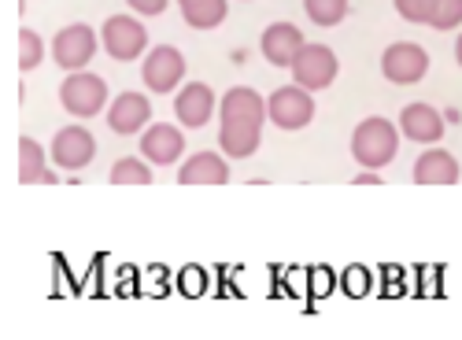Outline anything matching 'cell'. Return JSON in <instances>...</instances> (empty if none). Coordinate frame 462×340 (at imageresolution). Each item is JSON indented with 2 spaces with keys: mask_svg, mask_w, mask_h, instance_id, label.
<instances>
[{
  "mask_svg": "<svg viewBox=\"0 0 462 340\" xmlns=\"http://www.w3.org/2000/svg\"><path fill=\"white\" fill-rule=\"evenodd\" d=\"M144 45H148V33H144V26H141L137 19H130V15H111V19L104 23V49H107L111 60H119V63L137 60V56L144 52Z\"/></svg>",
  "mask_w": 462,
  "mask_h": 340,
  "instance_id": "obj_6",
  "label": "cell"
},
{
  "mask_svg": "<svg viewBox=\"0 0 462 340\" xmlns=\"http://www.w3.org/2000/svg\"><path fill=\"white\" fill-rule=\"evenodd\" d=\"M19 181L33 185V181H45V152L33 137L19 141Z\"/></svg>",
  "mask_w": 462,
  "mask_h": 340,
  "instance_id": "obj_19",
  "label": "cell"
},
{
  "mask_svg": "<svg viewBox=\"0 0 462 340\" xmlns=\"http://www.w3.org/2000/svg\"><path fill=\"white\" fill-rule=\"evenodd\" d=\"M111 181L115 185H148L152 181V170L141 160H119V163L111 167Z\"/></svg>",
  "mask_w": 462,
  "mask_h": 340,
  "instance_id": "obj_21",
  "label": "cell"
},
{
  "mask_svg": "<svg viewBox=\"0 0 462 340\" xmlns=\"http://www.w3.org/2000/svg\"><path fill=\"white\" fill-rule=\"evenodd\" d=\"M266 111H271V123L282 126V130H303L307 123L315 119V100L303 86H285L278 93H271L266 100Z\"/></svg>",
  "mask_w": 462,
  "mask_h": 340,
  "instance_id": "obj_4",
  "label": "cell"
},
{
  "mask_svg": "<svg viewBox=\"0 0 462 340\" xmlns=\"http://www.w3.org/2000/svg\"><path fill=\"white\" fill-rule=\"evenodd\" d=\"M178 181H181V185H226V181H229V167H226L222 156L200 152V156H192V160L178 170Z\"/></svg>",
  "mask_w": 462,
  "mask_h": 340,
  "instance_id": "obj_17",
  "label": "cell"
},
{
  "mask_svg": "<svg viewBox=\"0 0 462 340\" xmlns=\"http://www.w3.org/2000/svg\"><path fill=\"white\" fill-rule=\"evenodd\" d=\"M414 181L418 185H455L458 181L455 156H448L444 148H430V152H421L418 163H414Z\"/></svg>",
  "mask_w": 462,
  "mask_h": 340,
  "instance_id": "obj_16",
  "label": "cell"
},
{
  "mask_svg": "<svg viewBox=\"0 0 462 340\" xmlns=\"http://www.w3.org/2000/svg\"><path fill=\"white\" fill-rule=\"evenodd\" d=\"M126 5H130L134 12H141V15H160V12L167 8V0H126Z\"/></svg>",
  "mask_w": 462,
  "mask_h": 340,
  "instance_id": "obj_25",
  "label": "cell"
},
{
  "mask_svg": "<svg viewBox=\"0 0 462 340\" xmlns=\"http://www.w3.org/2000/svg\"><path fill=\"white\" fill-rule=\"evenodd\" d=\"M148 119H152V107H148V100L141 93H123L107 111V126L115 133H137Z\"/></svg>",
  "mask_w": 462,
  "mask_h": 340,
  "instance_id": "obj_15",
  "label": "cell"
},
{
  "mask_svg": "<svg viewBox=\"0 0 462 340\" xmlns=\"http://www.w3.org/2000/svg\"><path fill=\"white\" fill-rule=\"evenodd\" d=\"M141 152L148 163H174L181 152H185V137L178 126H167V123H156V126H148V133L141 137Z\"/></svg>",
  "mask_w": 462,
  "mask_h": 340,
  "instance_id": "obj_12",
  "label": "cell"
},
{
  "mask_svg": "<svg viewBox=\"0 0 462 340\" xmlns=\"http://www.w3.org/2000/svg\"><path fill=\"white\" fill-rule=\"evenodd\" d=\"M211 111H215V93L204 86V82H192V86H185L181 93H178V100H174V115H178V123H185V126H204L208 119H211Z\"/></svg>",
  "mask_w": 462,
  "mask_h": 340,
  "instance_id": "obj_14",
  "label": "cell"
},
{
  "mask_svg": "<svg viewBox=\"0 0 462 340\" xmlns=\"http://www.w3.org/2000/svg\"><path fill=\"white\" fill-rule=\"evenodd\" d=\"M271 115L266 100L255 89H229L222 100V126H218V144L226 148V156L234 160H248L259 148V133H263V119Z\"/></svg>",
  "mask_w": 462,
  "mask_h": 340,
  "instance_id": "obj_1",
  "label": "cell"
},
{
  "mask_svg": "<svg viewBox=\"0 0 462 340\" xmlns=\"http://www.w3.org/2000/svg\"><path fill=\"white\" fill-rule=\"evenodd\" d=\"M52 160L63 170H82L86 163L97 160V141L86 126H63L52 137Z\"/></svg>",
  "mask_w": 462,
  "mask_h": 340,
  "instance_id": "obj_9",
  "label": "cell"
},
{
  "mask_svg": "<svg viewBox=\"0 0 462 340\" xmlns=\"http://www.w3.org/2000/svg\"><path fill=\"white\" fill-rule=\"evenodd\" d=\"M181 15L189 26L211 30L226 19V0H181Z\"/></svg>",
  "mask_w": 462,
  "mask_h": 340,
  "instance_id": "obj_18",
  "label": "cell"
},
{
  "mask_svg": "<svg viewBox=\"0 0 462 340\" xmlns=\"http://www.w3.org/2000/svg\"><path fill=\"white\" fill-rule=\"evenodd\" d=\"M42 52H45L42 37H37L33 30H19V67L23 70H33L37 63H42Z\"/></svg>",
  "mask_w": 462,
  "mask_h": 340,
  "instance_id": "obj_22",
  "label": "cell"
},
{
  "mask_svg": "<svg viewBox=\"0 0 462 340\" xmlns=\"http://www.w3.org/2000/svg\"><path fill=\"white\" fill-rule=\"evenodd\" d=\"M396 148H400V133L389 119H363L352 133V152L366 170L393 163Z\"/></svg>",
  "mask_w": 462,
  "mask_h": 340,
  "instance_id": "obj_2",
  "label": "cell"
},
{
  "mask_svg": "<svg viewBox=\"0 0 462 340\" xmlns=\"http://www.w3.org/2000/svg\"><path fill=\"white\" fill-rule=\"evenodd\" d=\"M93 52H97V33L86 23H74V26L60 30L56 41H52V56L67 70H82L93 60Z\"/></svg>",
  "mask_w": 462,
  "mask_h": 340,
  "instance_id": "obj_10",
  "label": "cell"
},
{
  "mask_svg": "<svg viewBox=\"0 0 462 340\" xmlns=\"http://www.w3.org/2000/svg\"><path fill=\"white\" fill-rule=\"evenodd\" d=\"M455 60H458V67H462V33H458V41H455Z\"/></svg>",
  "mask_w": 462,
  "mask_h": 340,
  "instance_id": "obj_26",
  "label": "cell"
},
{
  "mask_svg": "<svg viewBox=\"0 0 462 340\" xmlns=\"http://www.w3.org/2000/svg\"><path fill=\"white\" fill-rule=\"evenodd\" d=\"M433 8H437V0H396V12L407 23H430L433 19Z\"/></svg>",
  "mask_w": 462,
  "mask_h": 340,
  "instance_id": "obj_24",
  "label": "cell"
},
{
  "mask_svg": "<svg viewBox=\"0 0 462 340\" xmlns=\"http://www.w3.org/2000/svg\"><path fill=\"white\" fill-rule=\"evenodd\" d=\"M307 15H311V23L319 26H337L344 15H348V0H303Z\"/></svg>",
  "mask_w": 462,
  "mask_h": 340,
  "instance_id": "obj_20",
  "label": "cell"
},
{
  "mask_svg": "<svg viewBox=\"0 0 462 340\" xmlns=\"http://www.w3.org/2000/svg\"><path fill=\"white\" fill-rule=\"evenodd\" d=\"M141 78L152 93H171L181 78H185V56L171 45H160V49H152L144 67H141Z\"/></svg>",
  "mask_w": 462,
  "mask_h": 340,
  "instance_id": "obj_8",
  "label": "cell"
},
{
  "mask_svg": "<svg viewBox=\"0 0 462 340\" xmlns=\"http://www.w3.org/2000/svg\"><path fill=\"white\" fill-rule=\"evenodd\" d=\"M263 56L271 60L274 67H292V60L300 56V49L307 45L303 41V30L292 26V23H274V26H266L263 33Z\"/></svg>",
  "mask_w": 462,
  "mask_h": 340,
  "instance_id": "obj_11",
  "label": "cell"
},
{
  "mask_svg": "<svg viewBox=\"0 0 462 340\" xmlns=\"http://www.w3.org/2000/svg\"><path fill=\"white\" fill-rule=\"evenodd\" d=\"M381 70H384V78H389V82L411 86V82H418L421 74L430 70V56H426V49L414 45V41H396V45L384 49Z\"/></svg>",
  "mask_w": 462,
  "mask_h": 340,
  "instance_id": "obj_5",
  "label": "cell"
},
{
  "mask_svg": "<svg viewBox=\"0 0 462 340\" xmlns=\"http://www.w3.org/2000/svg\"><path fill=\"white\" fill-rule=\"evenodd\" d=\"M292 78L303 89H326L337 78V56L326 45H303L292 60Z\"/></svg>",
  "mask_w": 462,
  "mask_h": 340,
  "instance_id": "obj_7",
  "label": "cell"
},
{
  "mask_svg": "<svg viewBox=\"0 0 462 340\" xmlns=\"http://www.w3.org/2000/svg\"><path fill=\"white\" fill-rule=\"evenodd\" d=\"M400 130H403L411 141L437 144V141L444 137V119H440V111L430 107V104H407L403 115H400Z\"/></svg>",
  "mask_w": 462,
  "mask_h": 340,
  "instance_id": "obj_13",
  "label": "cell"
},
{
  "mask_svg": "<svg viewBox=\"0 0 462 340\" xmlns=\"http://www.w3.org/2000/svg\"><path fill=\"white\" fill-rule=\"evenodd\" d=\"M458 23H462V0H437L430 26L433 30H455Z\"/></svg>",
  "mask_w": 462,
  "mask_h": 340,
  "instance_id": "obj_23",
  "label": "cell"
},
{
  "mask_svg": "<svg viewBox=\"0 0 462 340\" xmlns=\"http://www.w3.org/2000/svg\"><path fill=\"white\" fill-rule=\"evenodd\" d=\"M60 100H63V107L70 111V115L93 119L97 111L107 104V86H104V78H97V74H89V70H74L70 78L60 86Z\"/></svg>",
  "mask_w": 462,
  "mask_h": 340,
  "instance_id": "obj_3",
  "label": "cell"
}]
</instances>
